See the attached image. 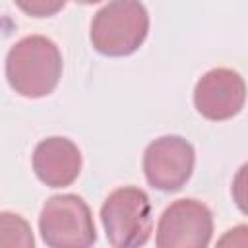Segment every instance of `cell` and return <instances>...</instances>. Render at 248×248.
Segmentation results:
<instances>
[{
  "label": "cell",
  "mask_w": 248,
  "mask_h": 248,
  "mask_svg": "<svg viewBox=\"0 0 248 248\" xmlns=\"http://www.w3.org/2000/svg\"><path fill=\"white\" fill-rule=\"evenodd\" d=\"M33 170L50 188L70 186L81 170V153L68 138L52 136L41 140L33 151Z\"/></svg>",
  "instance_id": "cell-8"
},
{
  "label": "cell",
  "mask_w": 248,
  "mask_h": 248,
  "mask_svg": "<svg viewBox=\"0 0 248 248\" xmlns=\"http://www.w3.org/2000/svg\"><path fill=\"white\" fill-rule=\"evenodd\" d=\"M35 238L29 223L12 211H0V246L33 248Z\"/></svg>",
  "instance_id": "cell-9"
},
{
  "label": "cell",
  "mask_w": 248,
  "mask_h": 248,
  "mask_svg": "<svg viewBox=\"0 0 248 248\" xmlns=\"http://www.w3.org/2000/svg\"><path fill=\"white\" fill-rule=\"evenodd\" d=\"M60 76L62 54L48 37H23L6 54V79L21 97L39 99L52 93Z\"/></svg>",
  "instance_id": "cell-1"
},
{
  "label": "cell",
  "mask_w": 248,
  "mask_h": 248,
  "mask_svg": "<svg viewBox=\"0 0 248 248\" xmlns=\"http://www.w3.org/2000/svg\"><path fill=\"white\" fill-rule=\"evenodd\" d=\"M101 223L114 248L143 246L153 229L149 196L138 186L116 188L101 207Z\"/></svg>",
  "instance_id": "cell-3"
},
{
  "label": "cell",
  "mask_w": 248,
  "mask_h": 248,
  "mask_svg": "<svg viewBox=\"0 0 248 248\" xmlns=\"http://www.w3.org/2000/svg\"><path fill=\"white\" fill-rule=\"evenodd\" d=\"M21 12L33 17H48L60 12L66 0H14Z\"/></svg>",
  "instance_id": "cell-10"
},
{
  "label": "cell",
  "mask_w": 248,
  "mask_h": 248,
  "mask_svg": "<svg viewBox=\"0 0 248 248\" xmlns=\"http://www.w3.org/2000/svg\"><path fill=\"white\" fill-rule=\"evenodd\" d=\"M39 231L52 248H87L97 240L91 209L76 194L48 198L39 215Z\"/></svg>",
  "instance_id": "cell-4"
},
{
  "label": "cell",
  "mask_w": 248,
  "mask_h": 248,
  "mask_svg": "<svg viewBox=\"0 0 248 248\" xmlns=\"http://www.w3.org/2000/svg\"><path fill=\"white\" fill-rule=\"evenodd\" d=\"M211 234V209L194 198H182L172 202L159 217L155 244L159 248H203Z\"/></svg>",
  "instance_id": "cell-5"
},
{
  "label": "cell",
  "mask_w": 248,
  "mask_h": 248,
  "mask_svg": "<svg viewBox=\"0 0 248 248\" xmlns=\"http://www.w3.org/2000/svg\"><path fill=\"white\" fill-rule=\"evenodd\" d=\"M194 163V147L182 136H161L143 151L145 178L161 192L180 190L190 180Z\"/></svg>",
  "instance_id": "cell-6"
},
{
  "label": "cell",
  "mask_w": 248,
  "mask_h": 248,
  "mask_svg": "<svg viewBox=\"0 0 248 248\" xmlns=\"http://www.w3.org/2000/svg\"><path fill=\"white\" fill-rule=\"evenodd\" d=\"M149 33V14L141 0H110L91 21V45L105 56L136 52Z\"/></svg>",
  "instance_id": "cell-2"
},
{
  "label": "cell",
  "mask_w": 248,
  "mask_h": 248,
  "mask_svg": "<svg viewBox=\"0 0 248 248\" xmlns=\"http://www.w3.org/2000/svg\"><path fill=\"white\" fill-rule=\"evenodd\" d=\"M74 2H78V4H97L101 0H74Z\"/></svg>",
  "instance_id": "cell-11"
},
{
  "label": "cell",
  "mask_w": 248,
  "mask_h": 248,
  "mask_svg": "<svg viewBox=\"0 0 248 248\" xmlns=\"http://www.w3.org/2000/svg\"><path fill=\"white\" fill-rule=\"evenodd\" d=\"M246 99V85L238 72L213 68L194 87V105L207 120H227L240 112Z\"/></svg>",
  "instance_id": "cell-7"
}]
</instances>
